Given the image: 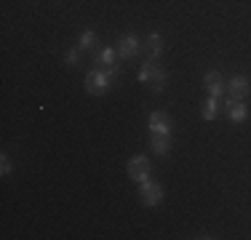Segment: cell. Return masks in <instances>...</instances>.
<instances>
[{
	"label": "cell",
	"instance_id": "1",
	"mask_svg": "<svg viewBox=\"0 0 251 240\" xmlns=\"http://www.w3.org/2000/svg\"><path fill=\"white\" fill-rule=\"evenodd\" d=\"M136 77H139V83H152V91H163V86H166V72L158 67L155 59H145Z\"/></svg>",
	"mask_w": 251,
	"mask_h": 240
},
{
	"label": "cell",
	"instance_id": "2",
	"mask_svg": "<svg viewBox=\"0 0 251 240\" xmlns=\"http://www.w3.org/2000/svg\"><path fill=\"white\" fill-rule=\"evenodd\" d=\"M139 200H142V206H158L163 200V187L158 182H152V179L139 182Z\"/></svg>",
	"mask_w": 251,
	"mask_h": 240
},
{
	"label": "cell",
	"instance_id": "3",
	"mask_svg": "<svg viewBox=\"0 0 251 240\" xmlns=\"http://www.w3.org/2000/svg\"><path fill=\"white\" fill-rule=\"evenodd\" d=\"M107 88H110V77H107V72L104 70H91L86 75V91L88 94H94V96H101V94H107Z\"/></svg>",
	"mask_w": 251,
	"mask_h": 240
},
{
	"label": "cell",
	"instance_id": "4",
	"mask_svg": "<svg viewBox=\"0 0 251 240\" xmlns=\"http://www.w3.org/2000/svg\"><path fill=\"white\" fill-rule=\"evenodd\" d=\"M126 171H128V176L134 182H145V179H150V160L145 155H134L128 160V166H126Z\"/></svg>",
	"mask_w": 251,
	"mask_h": 240
},
{
	"label": "cell",
	"instance_id": "5",
	"mask_svg": "<svg viewBox=\"0 0 251 240\" xmlns=\"http://www.w3.org/2000/svg\"><path fill=\"white\" fill-rule=\"evenodd\" d=\"M139 48H142V43L134 32L123 35V38L118 40V53H121V59H134L136 53H139Z\"/></svg>",
	"mask_w": 251,
	"mask_h": 240
},
{
	"label": "cell",
	"instance_id": "6",
	"mask_svg": "<svg viewBox=\"0 0 251 240\" xmlns=\"http://www.w3.org/2000/svg\"><path fill=\"white\" fill-rule=\"evenodd\" d=\"M147 128L150 134H171V118L166 112H152L147 120Z\"/></svg>",
	"mask_w": 251,
	"mask_h": 240
},
{
	"label": "cell",
	"instance_id": "7",
	"mask_svg": "<svg viewBox=\"0 0 251 240\" xmlns=\"http://www.w3.org/2000/svg\"><path fill=\"white\" fill-rule=\"evenodd\" d=\"M227 91H230V96L235 101H241V99H246V94H249V80L243 75H235L230 83H227Z\"/></svg>",
	"mask_w": 251,
	"mask_h": 240
},
{
	"label": "cell",
	"instance_id": "8",
	"mask_svg": "<svg viewBox=\"0 0 251 240\" xmlns=\"http://www.w3.org/2000/svg\"><path fill=\"white\" fill-rule=\"evenodd\" d=\"M203 86H206V91L211 96H217V99L225 91V83H222V75H219V72H206V75H203Z\"/></svg>",
	"mask_w": 251,
	"mask_h": 240
},
{
	"label": "cell",
	"instance_id": "9",
	"mask_svg": "<svg viewBox=\"0 0 251 240\" xmlns=\"http://www.w3.org/2000/svg\"><path fill=\"white\" fill-rule=\"evenodd\" d=\"M150 147H152L155 155L166 158V155L171 152V136H169V134H152V136H150Z\"/></svg>",
	"mask_w": 251,
	"mask_h": 240
},
{
	"label": "cell",
	"instance_id": "10",
	"mask_svg": "<svg viewBox=\"0 0 251 240\" xmlns=\"http://www.w3.org/2000/svg\"><path fill=\"white\" fill-rule=\"evenodd\" d=\"M145 48H147V51H150V59H155V62H158L160 51H163V38H160L158 32H152L150 38L145 40Z\"/></svg>",
	"mask_w": 251,
	"mask_h": 240
},
{
	"label": "cell",
	"instance_id": "11",
	"mask_svg": "<svg viewBox=\"0 0 251 240\" xmlns=\"http://www.w3.org/2000/svg\"><path fill=\"white\" fill-rule=\"evenodd\" d=\"M94 64H97V67H110V64H115V51H112V48L97 51L94 53Z\"/></svg>",
	"mask_w": 251,
	"mask_h": 240
},
{
	"label": "cell",
	"instance_id": "12",
	"mask_svg": "<svg viewBox=\"0 0 251 240\" xmlns=\"http://www.w3.org/2000/svg\"><path fill=\"white\" fill-rule=\"evenodd\" d=\"M246 115H249V110H246V104H243V101H235L232 107H227V118H230L232 123H243Z\"/></svg>",
	"mask_w": 251,
	"mask_h": 240
},
{
	"label": "cell",
	"instance_id": "13",
	"mask_svg": "<svg viewBox=\"0 0 251 240\" xmlns=\"http://www.w3.org/2000/svg\"><path fill=\"white\" fill-rule=\"evenodd\" d=\"M217 96H208L206 101L201 104V115H203V120H214L217 118Z\"/></svg>",
	"mask_w": 251,
	"mask_h": 240
},
{
	"label": "cell",
	"instance_id": "14",
	"mask_svg": "<svg viewBox=\"0 0 251 240\" xmlns=\"http://www.w3.org/2000/svg\"><path fill=\"white\" fill-rule=\"evenodd\" d=\"M80 48H94L97 46V32H94V29H86V32L80 35V43H77Z\"/></svg>",
	"mask_w": 251,
	"mask_h": 240
},
{
	"label": "cell",
	"instance_id": "15",
	"mask_svg": "<svg viewBox=\"0 0 251 240\" xmlns=\"http://www.w3.org/2000/svg\"><path fill=\"white\" fill-rule=\"evenodd\" d=\"M0 173H3V176H8V173H11V158H8V155L0 158Z\"/></svg>",
	"mask_w": 251,
	"mask_h": 240
},
{
	"label": "cell",
	"instance_id": "16",
	"mask_svg": "<svg viewBox=\"0 0 251 240\" xmlns=\"http://www.w3.org/2000/svg\"><path fill=\"white\" fill-rule=\"evenodd\" d=\"M77 56H80V46L73 48V51L67 53V64H70V67H73V64H77Z\"/></svg>",
	"mask_w": 251,
	"mask_h": 240
}]
</instances>
